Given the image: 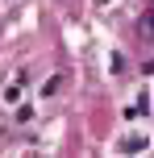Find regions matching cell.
<instances>
[{"label": "cell", "mask_w": 154, "mask_h": 158, "mask_svg": "<svg viewBox=\"0 0 154 158\" xmlns=\"http://www.w3.org/2000/svg\"><path fill=\"white\" fill-rule=\"evenodd\" d=\"M138 33H142L146 42H154V4L142 8V17H138Z\"/></svg>", "instance_id": "cell-1"}]
</instances>
